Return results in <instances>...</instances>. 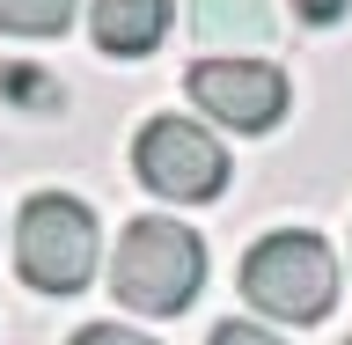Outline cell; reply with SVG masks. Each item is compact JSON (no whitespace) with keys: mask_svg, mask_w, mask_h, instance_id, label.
Returning a JSON list of instances; mask_svg holds the SVG:
<instances>
[{"mask_svg":"<svg viewBox=\"0 0 352 345\" xmlns=\"http://www.w3.org/2000/svg\"><path fill=\"white\" fill-rule=\"evenodd\" d=\"M206 286V242L169 213L125 220V236L110 250V294L132 316H184Z\"/></svg>","mask_w":352,"mask_h":345,"instance_id":"6da1fadb","label":"cell"},{"mask_svg":"<svg viewBox=\"0 0 352 345\" xmlns=\"http://www.w3.org/2000/svg\"><path fill=\"white\" fill-rule=\"evenodd\" d=\"M242 294L272 324H323L338 302V258L316 228H279V236L250 242L242 258Z\"/></svg>","mask_w":352,"mask_h":345,"instance_id":"7a4b0ae2","label":"cell"},{"mask_svg":"<svg viewBox=\"0 0 352 345\" xmlns=\"http://www.w3.org/2000/svg\"><path fill=\"white\" fill-rule=\"evenodd\" d=\"M96 258H103V228L74 191H37L15 213V272L22 286L37 294H81L96 280Z\"/></svg>","mask_w":352,"mask_h":345,"instance_id":"3957f363","label":"cell"},{"mask_svg":"<svg viewBox=\"0 0 352 345\" xmlns=\"http://www.w3.org/2000/svg\"><path fill=\"white\" fill-rule=\"evenodd\" d=\"M132 176L169 206H213L228 191V147L198 118H147L132 140Z\"/></svg>","mask_w":352,"mask_h":345,"instance_id":"277c9868","label":"cell"},{"mask_svg":"<svg viewBox=\"0 0 352 345\" xmlns=\"http://www.w3.org/2000/svg\"><path fill=\"white\" fill-rule=\"evenodd\" d=\"M184 88H191L198 118H213L228 132H272L294 103V81L272 59H198Z\"/></svg>","mask_w":352,"mask_h":345,"instance_id":"5b68a950","label":"cell"},{"mask_svg":"<svg viewBox=\"0 0 352 345\" xmlns=\"http://www.w3.org/2000/svg\"><path fill=\"white\" fill-rule=\"evenodd\" d=\"M169 0H88V37L110 59H147L169 37Z\"/></svg>","mask_w":352,"mask_h":345,"instance_id":"8992f818","label":"cell"},{"mask_svg":"<svg viewBox=\"0 0 352 345\" xmlns=\"http://www.w3.org/2000/svg\"><path fill=\"white\" fill-rule=\"evenodd\" d=\"M191 22H198L206 44H257L264 30H272V8H264V0H198Z\"/></svg>","mask_w":352,"mask_h":345,"instance_id":"52a82bcc","label":"cell"},{"mask_svg":"<svg viewBox=\"0 0 352 345\" xmlns=\"http://www.w3.org/2000/svg\"><path fill=\"white\" fill-rule=\"evenodd\" d=\"M81 0H0V37H66Z\"/></svg>","mask_w":352,"mask_h":345,"instance_id":"ba28073f","label":"cell"},{"mask_svg":"<svg viewBox=\"0 0 352 345\" xmlns=\"http://www.w3.org/2000/svg\"><path fill=\"white\" fill-rule=\"evenodd\" d=\"M66 345H154L147 331H125V324H88V331H74Z\"/></svg>","mask_w":352,"mask_h":345,"instance_id":"9c48e42d","label":"cell"},{"mask_svg":"<svg viewBox=\"0 0 352 345\" xmlns=\"http://www.w3.org/2000/svg\"><path fill=\"white\" fill-rule=\"evenodd\" d=\"M206 345H286V338H272L264 324H220V331H213Z\"/></svg>","mask_w":352,"mask_h":345,"instance_id":"30bf717a","label":"cell"},{"mask_svg":"<svg viewBox=\"0 0 352 345\" xmlns=\"http://www.w3.org/2000/svg\"><path fill=\"white\" fill-rule=\"evenodd\" d=\"M0 88H8L15 103H59V88H44L37 74H8V81H0Z\"/></svg>","mask_w":352,"mask_h":345,"instance_id":"8fae6325","label":"cell"},{"mask_svg":"<svg viewBox=\"0 0 352 345\" xmlns=\"http://www.w3.org/2000/svg\"><path fill=\"white\" fill-rule=\"evenodd\" d=\"M345 8H352V0H294V15H301V22H316V30H330Z\"/></svg>","mask_w":352,"mask_h":345,"instance_id":"7c38bea8","label":"cell"},{"mask_svg":"<svg viewBox=\"0 0 352 345\" xmlns=\"http://www.w3.org/2000/svg\"><path fill=\"white\" fill-rule=\"evenodd\" d=\"M345 345H352V338H345Z\"/></svg>","mask_w":352,"mask_h":345,"instance_id":"4fadbf2b","label":"cell"}]
</instances>
